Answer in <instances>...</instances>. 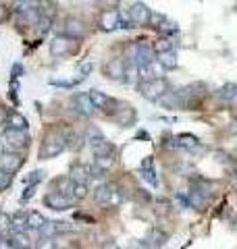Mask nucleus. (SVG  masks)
<instances>
[{"instance_id": "obj_18", "label": "nucleus", "mask_w": 237, "mask_h": 249, "mask_svg": "<svg viewBox=\"0 0 237 249\" xmlns=\"http://www.w3.org/2000/svg\"><path fill=\"white\" fill-rule=\"evenodd\" d=\"M167 239H169V235L164 231H160V229H152L150 231V235L146 237V243L152 247V249H160L164 243H167Z\"/></svg>"}, {"instance_id": "obj_29", "label": "nucleus", "mask_w": 237, "mask_h": 249, "mask_svg": "<svg viewBox=\"0 0 237 249\" xmlns=\"http://www.w3.org/2000/svg\"><path fill=\"white\" fill-rule=\"evenodd\" d=\"M94 199H96L98 204H108V199H110V183L100 185L96 189V193H94Z\"/></svg>"}, {"instance_id": "obj_19", "label": "nucleus", "mask_w": 237, "mask_h": 249, "mask_svg": "<svg viewBox=\"0 0 237 249\" xmlns=\"http://www.w3.org/2000/svg\"><path fill=\"white\" fill-rule=\"evenodd\" d=\"M29 227H27V214L25 212H17L11 216V231L13 235L15 232H25Z\"/></svg>"}, {"instance_id": "obj_46", "label": "nucleus", "mask_w": 237, "mask_h": 249, "mask_svg": "<svg viewBox=\"0 0 237 249\" xmlns=\"http://www.w3.org/2000/svg\"><path fill=\"white\" fill-rule=\"evenodd\" d=\"M131 249H152V247H150L146 241H138V243H133V245H131Z\"/></svg>"}, {"instance_id": "obj_40", "label": "nucleus", "mask_w": 237, "mask_h": 249, "mask_svg": "<svg viewBox=\"0 0 237 249\" xmlns=\"http://www.w3.org/2000/svg\"><path fill=\"white\" fill-rule=\"evenodd\" d=\"M4 231H11V216L0 212V232H4Z\"/></svg>"}, {"instance_id": "obj_23", "label": "nucleus", "mask_w": 237, "mask_h": 249, "mask_svg": "<svg viewBox=\"0 0 237 249\" xmlns=\"http://www.w3.org/2000/svg\"><path fill=\"white\" fill-rule=\"evenodd\" d=\"M85 137L75 133V131H67V150H81Z\"/></svg>"}, {"instance_id": "obj_30", "label": "nucleus", "mask_w": 237, "mask_h": 249, "mask_svg": "<svg viewBox=\"0 0 237 249\" xmlns=\"http://www.w3.org/2000/svg\"><path fill=\"white\" fill-rule=\"evenodd\" d=\"M152 50L156 52V56L158 54H164V52H171V40L169 37H158V40L152 44Z\"/></svg>"}, {"instance_id": "obj_10", "label": "nucleus", "mask_w": 237, "mask_h": 249, "mask_svg": "<svg viewBox=\"0 0 237 249\" xmlns=\"http://www.w3.org/2000/svg\"><path fill=\"white\" fill-rule=\"evenodd\" d=\"M90 100H92L94 108H100V110H106L110 114H113V108L110 106H118L117 100L108 98L104 91H98V89H90Z\"/></svg>"}, {"instance_id": "obj_9", "label": "nucleus", "mask_w": 237, "mask_h": 249, "mask_svg": "<svg viewBox=\"0 0 237 249\" xmlns=\"http://www.w3.org/2000/svg\"><path fill=\"white\" fill-rule=\"evenodd\" d=\"M129 15H131V23H136V25H148L150 17H152V9L144 2H136L129 9Z\"/></svg>"}, {"instance_id": "obj_6", "label": "nucleus", "mask_w": 237, "mask_h": 249, "mask_svg": "<svg viewBox=\"0 0 237 249\" xmlns=\"http://www.w3.org/2000/svg\"><path fill=\"white\" fill-rule=\"evenodd\" d=\"M44 204L50 210H54V212H65V210L73 208L75 199L69 197V196H62V193H57V191H50L44 196Z\"/></svg>"}, {"instance_id": "obj_36", "label": "nucleus", "mask_w": 237, "mask_h": 249, "mask_svg": "<svg viewBox=\"0 0 237 249\" xmlns=\"http://www.w3.org/2000/svg\"><path fill=\"white\" fill-rule=\"evenodd\" d=\"M40 6H42V17L52 19L54 13H57V4H54V2H44V4H40Z\"/></svg>"}, {"instance_id": "obj_44", "label": "nucleus", "mask_w": 237, "mask_h": 249, "mask_svg": "<svg viewBox=\"0 0 237 249\" xmlns=\"http://www.w3.org/2000/svg\"><path fill=\"white\" fill-rule=\"evenodd\" d=\"M71 231H75L71 222H59V232H71Z\"/></svg>"}, {"instance_id": "obj_11", "label": "nucleus", "mask_w": 237, "mask_h": 249, "mask_svg": "<svg viewBox=\"0 0 237 249\" xmlns=\"http://www.w3.org/2000/svg\"><path fill=\"white\" fill-rule=\"evenodd\" d=\"M100 27L104 31H113L117 27H121V11L117 9H106L100 15Z\"/></svg>"}, {"instance_id": "obj_27", "label": "nucleus", "mask_w": 237, "mask_h": 249, "mask_svg": "<svg viewBox=\"0 0 237 249\" xmlns=\"http://www.w3.org/2000/svg\"><path fill=\"white\" fill-rule=\"evenodd\" d=\"M92 71H94V62H92V60H83L81 65L77 67V79H75V81H77V83H79V81H85V79L90 77Z\"/></svg>"}, {"instance_id": "obj_51", "label": "nucleus", "mask_w": 237, "mask_h": 249, "mask_svg": "<svg viewBox=\"0 0 237 249\" xmlns=\"http://www.w3.org/2000/svg\"><path fill=\"white\" fill-rule=\"evenodd\" d=\"M233 173L237 175V160H235V164H233Z\"/></svg>"}, {"instance_id": "obj_37", "label": "nucleus", "mask_w": 237, "mask_h": 249, "mask_svg": "<svg viewBox=\"0 0 237 249\" xmlns=\"http://www.w3.org/2000/svg\"><path fill=\"white\" fill-rule=\"evenodd\" d=\"M36 249H57V241L50 239V237H42L38 241V247Z\"/></svg>"}, {"instance_id": "obj_8", "label": "nucleus", "mask_w": 237, "mask_h": 249, "mask_svg": "<svg viewBox=\"0 0 237 249\" xmlns=\"http://www.w3.org/2000/svg\"><path fill=\"white\" fill-rule=\"evenodd\" d=\"M23 164V158L19 154H15V152H2L0 154V170H4V173H17V170L21 168Z\"/></svg>"}, {"instance_id": "obj_41", "label": "nucleus", "mask_w": 237, "mask_h": 249, "mask_svg": "<svg viewBox=\"0 0 237 249\" xmlns=\"http://www.w3.org/2000/svg\"><path fill=\"white\" fill-rule=\"evenodd\" d=\"M40 31H42V34H46V31L50 29V25H52V19H48V17H40Z\"/></svg>"}, {"instance_id": "obj_50", "label": "nucleus", "mask_w": 237, "mask_h": 249, "mask_svg": "<svg viewBox=\"0 0 237 249\" xmlns=\"http://www.w3.org/2000/svg\"><path fill=\"white\" fill-rule=\"evenodd\" d=\"M13 73H15V77H21V73H23L21 65H15V67H13Z\"/></svg>"}, {"instance_id": "obj_15", "label": "nucleus", "mask_w": 237, "mask_h": 249, "mask_svg": "<svg viewBox=\"0 0 237 249\" xmlns=\"http://www.w3.org/2000/svg\"><path fill=\"white\" fill-rule=\"evenodd\" d=\"M90 177H92V168L85 164H73L69 170V178L75 185H85V181H88Z\"/></svg>"}, {"instance_id": "obj_17", "label": "nucleus", "mask_w": 237, "mask_h": 249, "mask_svg": "<svg viewBox=\"0 0 237 249\" xmlns=\"http://www.w3.org/2000/svg\"><path fill=\"white\" fill-rule=\"evenodd\" d=\"M156 62L164 69V71H173V69H177V67H179V58H177V52H175V50L164 52V54H158V56H156Z\"/></svg>"}, {"instance_id": "obj_22", "label": "nucleus", "mask_w": 237, "mask_h": 249, "mask_svg": "<svg viewBox=\"0 0 237 249\" xmlns=\"http://www.w3.org/2000/svg\"><path fill=\"white\" fill-rule=\"evenodd\" d=\"M156 173H154V168H152V158H146L144 162H141V177L146 178V181L150 183V185H158V181H156V177H154Z\"/></svg>"}, {"instance_id": "obj_45", "label": "nucleus", "mask_w": 237, "mask_h": 249, "mask_svg": "<svg viewBox=\"0 0 237 249\" xmlns=\"http://www.w3.org/2000/svg\"><path fill=\"white\" fill-rule=\"evenodd\" d=\"M0 249H15L11 239H0Z\"/></svg>"}, {"instance_id": "obj_21", "label": "nucleus", "mask_w": 237, "mask_h": 249, "mask_svg": "<svg viewBox=\"0 0 237 249\" xmlns=\"http://www.w3.org/2000/svg\"><path fill=\"white\" fill-rule=\"evenodd\" d=\"M92 154L96 156V158H104V156H113L115 154V145L104 139V142H100L96 145H92Z\"/></svg>"}, {"instance_id": "obj_26", "label": "nucleus", "mask_w": 237, "mask_h": 249, "mask_svg": "<svg viewBox=\"0 0 237 249\" xmlns=\"http://www.w3.org/2000/svg\"><path fill=\"white\" fill-rule=\"evenodd\" d=\"M104 135H102V131L98 127H94V124H90L88 131H85V142H90V145H96L100 142H104Z\"/></svg>"}, {"instance_id": "obj_13", "label": "nucleus", "mask_w": 237, "mask_h": 249, "mask_svg": "<svg viewBox=\"0 0 237 249\" xmlns=\"http://www.w3.org/2000/svg\"><path fill=\"white\" fill-rule=\"evenodd\" d=\"M71 44H73V40H69L65 36H57L50 42V54L52 56H67L71 52Z\"/></svg>"}, {"instance_id": "obj_16", "label": "nucleus", "mask_w": 237, "mask_h": 249, "mask_svg": "<svg viewBox=\"0 0 237 249\" xmlns=\"http://www.w3.org/2000/svg\"><path fill=\"white\" fill-rule=\"evenodd\" d=\"M27 127H29V123H27V119H25V116H23L21 112L13 110V112L6 114V129H13V131H27Z\"/></svg>"}, {"instance_id": "obj_47", "label": "nucleus", "mask_w": 237, "mask_h": 249, "mask_svg": "<svg viewBox=\"0 0 237 249\" xmlns=\"http://www.w3.org/2000/svg\"><path fill=\"white\" fill-rule=\"evenodd\" d=\"M31 196H34V187H27L25 193H23V199H31Z\"/></svg>"}, {"instance_id": "obj_7", "label": "nucleus", "mask_w": 237, "mask_h": 249, "mask_svg": "<svg viewBox=\"0 0 237 249\" xmlns=\"http://www.w3.org/2000/svg\"><path fill=\"white\" fill-rule=\"evenodd\" d=\"M110 119H113L117 124H121V127H131V124L136 123L138 114H136V108H133V106L118 102V108L113 114H110Z\"/></svg>"}, {"instance_id": "obj_4", "label": "nucleus", "mask_w": 237, "mask_h": 249, "mask_svg": "<svg viewBox=\"0 0 237 249\" xmlns=\"http://www.w3.org/2000/svg\"><path fill=\"white\" fill-rule=\"evenodd\" d=\"M139 93L150 102H156V100H162L169 93V83L164 79H156V81H148L139 85Z\"/></svg>"}, {"instance_id": "obj_1", "label": "nucleus", "mask_w": 237, "mask_h": 249, "mask_svg": "<svg viewBox=\"0 0 237 249\" xmlns=\"http://www.w3.org/2000/svg\"><path fill=\"white\" fill-rule=\"evenodd\" d=\"M65 150H67V133H60V131H50V133L44 137L42 147H40V158H42V160L57 158V156L62 154Z\"/></svg>"}, {"instance_id": "obj_3", "label": "nucleus", "mask_w": 237, "mask_h": 249, "mask_svg": "<svg viewBox=\"0 0 237 249\" xmlns=\"http://www.w3.org/2000/svg\"><path fill=\"white\" fill-rule=\"evenodd\" d=\"M0 143L6 152H15L17 154L19 150H25L29 145V135L27 131H13V129H6L2 135H0Z\"/></svg>"}, {"instance_id": "obj_12", "label": "nucleus", "mask_w": 237, "mask_h": 249, "mask_svg": "<svg viewBox=\"0 0 237 249\" xmlns=\"http://www.w3.org/2000/svg\"><path fill=\"white\" fill-rule=\"evenodd\" d=\"M125 71H127V65H125L123 58H113L106 65V77L113 81H121L125 79Z\"/></svg>"}, {"instance_id": "obj_34", "label": "nucleus", "mask_w": 237, "mask_h": 249, "mask_svg": "<svg viewBox=\"0 0 237 249\" xmlns=\"http://www.w3.org/2000/svg\"><path fill=\"white\" fill-rule=\"evenodd\" d=\"M71 197L75 201H81L88 197V185H73V191H71Z\"/></svg>"}, {"instance_id": "obj_25", "label": "nucleus", "mask_w": 237, "mask_h": 249, "mask_svg": "<svg viewBox=\"0 0 237 249\" xmlns=\"http://www.w3.org/2000/svg\"><path fill=\"white\" fill-rule=\"evenodd\" d=\"M121 201H123V189L117 183H110V199L106 206L117 208V206H121Z\"/></svg>"}, {"instance_id": "obj_35", "label": "nucleus", "mask_w": 237, "mask_h": 249, "mask_svg": "<svg viewBox=\"0 0 237 249\" xmlns=\"http://www.w3.org/2000/svg\"><path fill=\"white\" fill-rule=\"evenodd\" d=\"M139 79V69L136 65H127V71H125V81L127 83H136Z\"/></svg>"}, {"instance_id": "obj_14", "label": "nucleus", "mask_w": 237, "mask_h": 249, "mask_svg": "<svg viewBox=\"0 0 237 249\" xmlns=\"http://www.w3.org/2000/svg\"><path fill=\"white\" fill-rule=\"evenodd\" d=\"M73 106H75V112H79L81 116H90L94 114V104H92V100H90V93H79V96L73 98Z\"/></svg>"}, {"instance_id": "obj_42", "label": "nucleus", "mask_w": 237, "mask_h": 249, "mask_svg": "<svg viewBox=\"0 0 237 249\" xmlns=\"http://www.w3.org/2000/svg\"><path fill=\"white\" fill-rule=\"evenodd\" d=\"M175 204L179 206V210H187L189 208V199L185 196H175Z\"/></svg>"}, {"instance_id": "obj_39", "label": "nucleus", "mask_w": 237, "mask_h": 249, "mask_svg": "<svg viewBox=\"0 0 237 249\" xmlns=\"http://www.w3.org/2000/svg\"><path fill=\"white\" fill-rule=\"evenodd\" d=\"M11 183H13V175L4 173V170H0V191H4L6 187H11Z\"/></svg>"}, {"instance_id": "obj_38", "label": "nucleus", "mask_w": 237, "mask_h": 249, "mask_svg": "<svg viewBox=\"0 0 237 249\" xmlns=\"http://www.w3.org/2000/svg\"><path fill=\"white\" fill-rule=\"evenodd\" d=\"M164 21H167V19H164V15L152 11V17H150V23H148V25H152V27H158V29H160V27L164 25Z\"/></svg>"}, {"instance_id": "obj_43", "label": "nucleus", "mask_w": 237, "mask_h": 249, "mask_svg": "<svg viewBox=\"0 0 237 249\" xmlns=\"http://www.w3.org/2000/svg\"><path fill=\"white\" fill-rule=\"evenodd\" d=\"M160 31H164V34H173V31H177V25L171 21H164V25L160 27Z\"/></svg>"}, {"instance_id": "obj_32", "label": "nucleus", "mask_w": 237, "mask_h": 249, "mask_svg": "<svg viewBox=\"0 0 237 249\" xmlns=\"http://www.w3.org/2000/svg\"><path fill=\"white\" fill-rule=\"evenodd\" d=\"M44 178H46L44 170H34V173H29V175L25 177V185H27V187H36L40 181H44Z\"/></svg>"}, {"instance_id": "obj_48", "label": "nucleus", "mask_w": 237, "mask_h": 249, "mask_svg": "<svg viewBox=\"0 0 237 249\" xmlns=\"http://www.w3.org/2000/svg\"><path fill=\"white\" fill-rule=\"evenodd\" d=\"M102 249H121V247H118L117 243H113V241H108V243L102 245Z\"/></svg>"}, {"instance_id": "obj_20", "label": "nucleus", "mask_w": 237, "mask_h": 249, "mask_svg": "<svg viewBox=\"0 0 237 249\" xmlns=\"http://www.w3.org/2000/svg\"><path fill=\"white\" fill-rule=\"evenodd\" d=\"M73 181L69 177H59L54 178V191L57 193H62V196H69L71 197V191H73Z\"/></svg>"}, {"instance_id": "obj_49", "label": "nucleus", "mask_w": 237, "mask_h": 249, "mask_svg": "<svg viewBox=\"0 0 237 249\" xmlns=\"http://www.w3.org/2000/svg\"><path fill=\"white\" fill-rule=\"evenodd\" d=\"M229 104H231L233 108H237V88H235V91H233V96H231V100H229Z\"/></svg>"}, {"instance_id": "obj_24", "label": "nucleus", "mask_w": 237, "mask_h": 249, "mask_svg": "<svg viewBox=\"0 0 237 249\" xmlns=\"http://www.w3.org/2000/svg\"><path fill=\"white\" fill-rule=\"evenodd\" d=\"M44 224H46V218L40 214V212H36V210L27 214V227H29L31 231H42Z\"/></svg>"}, {"instance_id": "obj_2", "label": "nucleus", "mask_w": 237, "mask_h": 249, "mask_svg": "<svg viewBox=\"0 0 237 249\" xmlns=\"http://www.w3.org/2000/svg\"><path fill=\"white\" fill-rule=\"evenodd\" d=\"M127 58H129V65H136L138 69H144L148 65H152L156 60L154 58V50L146 46L144 42H133L127 46Z\"/></svg>"}, {"instance_id": "obj_28", "label": "nucleus", "mask_w": 237, "mask_h": 249, "mask_svg": "<svg viewBox=\"0 0 237 249\" xmlns=\"http://www.w3.org/2000/svg\"><path fill=\"white\" fill-rule=\"evenodd\" d=\"M11 241H13L15 249H29L31 247V239L27 237V232H15Z\"/></svg>"}, {"instance_id": "obj_5", "label": "nucleus", "mask_w": 237, "mask_h": 249, "mask_svg": "<svg viewBox=\"0 0 237 249\" xmlns=\"http://www.w3.org/2000/svg\"><path fill=\"white\" fill-rule=\"evenodd\" d=\"M62 36L69 37V40H83V37L88 36V27L83 25L81 19L69 17L62 23Z\"/></svg>"}, {"instance_id": "obj_33", "label": "nucleus", "mask_w": 237, "mask_h": 249, "mask_svg": "<svg viewBox=\"0 0 237 249\" xmlns=\"http://www.w3.org/2000/svg\"><path fill=\"white\" fill-rule=\"evenodd\" d=\"M175 145L177 147H196V145H200V142H198V137L194 135H181L179 139H175Z\"/></svg>"}, {"instance_id": "obj_31", "label": "nucleus", "mask_w": 237, "mask_h": 249, "mask_svg": "<svg viewBox=\"0 0 237 249\" xmlns=\"http://www.w3.org/2000/svg\"><path fill=\"white\" fill-rule=\"evenodd\" d=\"M42 237H50L54 239V235H59V220H46V224L42 227Z\"/></svg>"}]
</instances>
